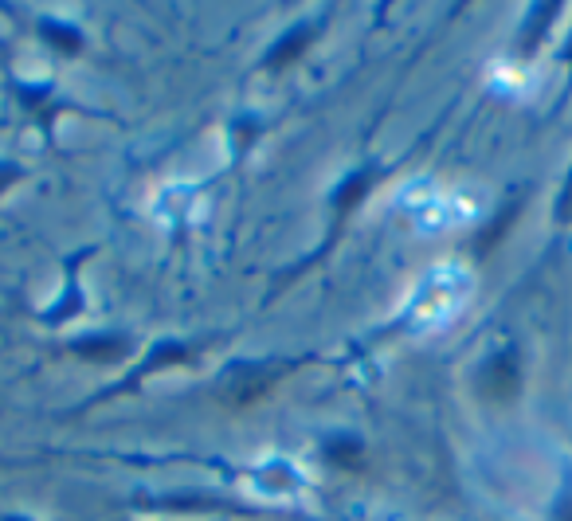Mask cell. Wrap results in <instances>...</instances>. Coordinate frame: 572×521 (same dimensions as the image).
I'll return each mask as SVG.
<instances>
[{"label":"cell","mask_w":572,"mask_h":521,"mask_svg":"<svg viewBox=\"0 0 572 521\" xmlns=\"http://www.w3.org/2000/svg\"><path fill=\"white\" fill-rule=\"evenodd\" d=\"M522 388V373H518V357L514 353H494L486 357V365L478 369V392L494 404H510L518 400Z\"/></svg>","instance_id":"6da1fadb"},{"label":"cell","mask_w":572,"mask_h":521,"mask_svg":"<svg viewBox=\"0 0 572 521\" xmlns=\"http://www.w3.org/2000/svg\"><path fill=\"white\" fill-rule=\"evenodd\" d=\"M283 377V369H251V365H239L236 373L228 377V396L236 404H251V400H263L275 380Z\"/></svg>","instance_id":"7a4b0ae2"},{"label":"cell","mask_w":572,"mask_h":521,"mask_svg":"<svg viewBox=\"0 0 572 521\" xmlns=\"http://www.w3.org/2000/svg\"><path fill=\"white\" fill-rule=\"evenodd\" d=\"M314 36H318V24H298L283 44L271 51V59H267V63H271V67H286L290 59H298V55H302V48H310V40H314Z\"/></svg>","instance_id":"3957f363"},{"label":"cell","mask_w":572,"mask_h":521,"mask_svg":"<svg viewBox=\"0 0 572 521\" xmlns=\"http://www.w3.org/2000/svg\"><path fill=\"white\" fill-rule=\"evenodd\" d=\"M561 12V4H545L541 12H533V20L525 24V32H522V40H518V48H522V55H529L533 51V44L545 36V28H549V20Z\"/></svg>","instance_id":"277c9868"},{"label":"cell","mask_w":572,"mask_h":521,"mask_svg":"<svg viewBox=\"0 0 572 521\" xmlns=\"http://www.w3.org/2000/svg\"><path fill=\"white\" fill-rule=\"evenodd\" d=\"M75 353H79V357H91V361H114V357L126 353V341H118V337H110V341H79Z\"/></svg>","instance_id":"5b68a950"},{"label":"cell","mask_w":572,"mask_h":521,"mask_svg":"<svg viewBox=\"0 0 572 521\" xmlns=\"http://www.w3.org/2000/svg\"><path fill=\"white\" fill-rule=\"evenodd\" d=\"M44 40H51V44L63 51V55H75V51L83 48L79 32H71V28H59V24H44Z\"/></svg>","instance_id":"8992f818"},{"label":"cell","mask_w":572,"mask_h":521,"mask_svg":"<svg viewBox=\"0 0 572 521\" xmlns=\"http://www.w3.org/2000/svg\"><path fill=\"white\" fill-rule=\"evenodd\" d=\"M369 189V173H357L353 177V185H345V189L337 192V212H349L353 204H357V196Z\"/></svg>","instance_id":"52a82bcc"},{"label":"cell","mask_w":572,"mask_h":521,"mask_svg":"<svg viewBox=\"0 0 572 521\" xmlns=\"http://www.w3.org/2000/svg\"><path fill=\"white\" fill-rule=\"evenodd\" d=\"M330 459L341 463V467H357V463H361V447L349 443V439H334V443H330Z\"/></svg>","instance_id":"ba28073f"},{"label":"cell","mask_w":572,"mask_h":521,"mask_svg":"<svg viewBox=\"0 0 572 521\" xmlns=\"http://www.w3.org/2000/svg\"><path fill=\"white\" fill-rule=\"evenodd\" d=\"M189 353L181 349V345H165V349H157L153 357H149V365H169V361H185Z\"/></svg>","instance_id":"9c48e42d"},{"label":"cell","mask_w":572,"mask_h":521,"mask_svg":"<svg viewBox=\"0 0 572 521\" xmlns=\"http://www.w3.org/2000/svg\"><path fill=\"white\" fill-rule=\"evenodd\" d=\"M572 216V185L565 189V196H561V220H569Z\"/></svg>","instance_id":"30bf717a"},{"label":"cell","mask_w":572,"mask_h":521,"mask_svg":"<svg viewBox=\"0 0 572 521\" xmlns=\"http://www.w3.org/2000/svg\"><path fill=\"white\" fill-rule=\"evenodd\" d=\"M8 521H24V518H8Z\"/></svg>","instance_id":"8fae6325"}]
</instances>
